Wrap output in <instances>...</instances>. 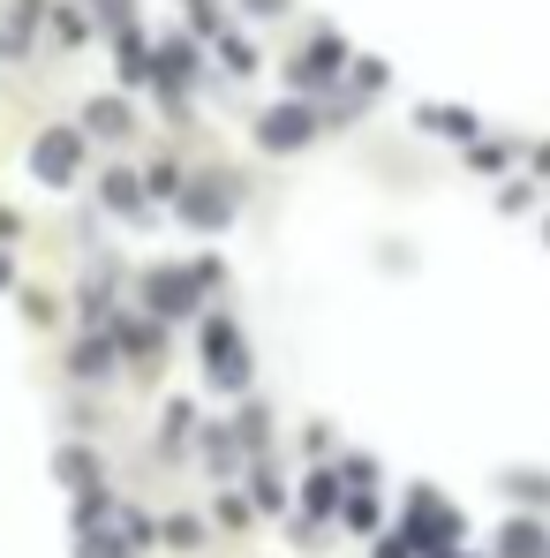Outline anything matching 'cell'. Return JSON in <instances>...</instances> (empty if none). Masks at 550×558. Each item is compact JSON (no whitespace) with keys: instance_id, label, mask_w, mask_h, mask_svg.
Instances as JSON below:
<instances>
[{"instance_id":"obj_19","label":"cell","mask_w":550,"mask_h":558,"mask_svg":"<svg viewBox=\"0 0 550 558\" xmlns=\"http://www.w3.org/2000/svg\"><path fill=\"white\" fill-rule=\"evenodd\" d=\"M69 371H76V377H91V385H98V377H113V340H84Z\"/></svg>"},{"instance_id":"obj_16","label":"cell","mask_w":550,"mask_h":558,"mask_svg":"<svg viewBox=\"0 0 550 558\" xmlns=\"http://www.w3.org/2000/svg\"><path fill=\"white\" fill-rule=\"evenodd\" d=\"M84 121H91L98 136H106V144H113V136H129V129H136V121H129V106H121V98H91V113H84Z\"/></svg>"},{"instance_id":"obj_32","label":"cell","mask_w":550,"mask_h":558,"mask_svg":"<svg viewBox=\"0 0 550 558\" xmlns=\"http://www.w3.org/2000/svg\"><path fill=\"white\" fill-rule=\"evenodd\" d=\"M543 558H550V551H543Z\"/></svg>"},{"instance_id":"obj_28","label":"cell","mask_w":550,"mask_h":558,"mask_svg":"<svg viewBox=\"0 0 550 558\" xmlns=\"http://www.w3.org/2000/svg\"><path fill=\"white\" fill-rule=\"evenodd\" d=\"M98 15H106L113 31H129V0H98Z\"/></svg>"},{"instance_id":"obj_8","label":"cell","mask_w":550,"mask_h":558,"mask_svg":"<svg viewBox=\"0 0 550 558\" xmlns=\"http://www.w3.org/2000/svg\"><path fill=\"white\" fill-rule=\"evenodd\" d=\"M332 513H340V475H332V468H309V475H302V521L325 529Z\"/></svg>"},{"instance_id":"obj_18","label":"cell","mask_w":550,"mask_h":558,"mask_svg":"<svg viewBox=\"0 0 550 558\" xmlns=\"http://www.w3.org/2000/svg\"><path fill=\"white\" fill-rule=\"evenodd\" d=\"M121 84H151V46L136 31H121Z\"/></svg>"},{"instance_id":"obj_12","label":"cell","mask_w":550,"mask_h":558,"mask_svg":"<svg viewBox=\"0 0 550 558\" xmlns=\"http://www.w3.org/2000/svg\"><path fill=\"white\" fill-rule=\"evenodd\" d=\"M242 461H249V446L234 438V423H204V468L211 475H234Z\"/></svg>"},{"instance_id":"obj_10","label":"cell","mask_w":550,"mask_h":558,"mask_svg":"<svg viewBox=\"0 0 550 558\" xmlns=\"http://www.w3.org/2000/svg\"><path fill=\"white\" fill-rule=\"evenodd\" d=\"M498 490H505L521 513H543V506H550V475H543V468H505Z\"/></svg>"},{"instance_id":"obj_31","label":"cell","mask_w":550,"mask_h":558,"mask_svg":"<svg viewBox=\"0 0 550 558\" xmlns=\"http://www.w3.org/2000/svg\"><path fill=\"white\" fill-rule=\"evenodd\" d=\"M0 287H15V265H8V257H0Z\"/></svg>"},{"instance_id":"obj_23","label":"cell","mask_w":550,"mask_h":558,"mask_svg":"<svg viewBox=\"0 0 550 558\" xmlns=\"http://www.w3.org/2000/svg\"><path fill=\"white\" fill-rule=\"evenodd\" d=\"M106 204H113V211H144V182H136V174H113V182H106Z\"/></svg>"},{"instance_id":"obj_15","label":"cell","mask_w":550,"mask_h":558,"mask_svg":"<svg viewBox=\"0 0 550 558\" xmlns=\"http://www.w3.org/2000/svg\"><path fill=\"white\" fill-rule=\"evenodd\" d=\"M340 521H347L355 536H377V521H384V506H377L369 490H340Z\"/></svg>"},{"instance_id":"obj_25","label":"cell","mask_w":550,"mask_h":558,"mask_svg":"<svg viewBox=\"0 0 550 558\" xmlns=\"http://www.w3.org/2000/svg\"><path fill=\"white\" fill-rule=\"evenodd\" d=\"M332 475H340V490H369V483H377V468H369L363 453H347V461L332 468Z\"/></svg>"},{"instance_id":"obj_20","label":"cell","mask_w":550,"mask_h":558,"mask_svg":"<svg viewBox=\"0 0 550 558\" xmlns=\"http://www.w3.org/2000/svg\"><path fill=\"white\" fill-rule=\"evenodd\" d=\"M423 129H430V136H475V121H467L460 106H423Z\"/></svg>"},{"instance_id":"obj_6","label":"cell","mask_w":550,"mask_h":558,"mask_svg":"<svg viewBox=\"0 0 550 558\" xmlns=\"http://www.w3.org/2000/svg\"><path fill=\"white\" fill-rule=\"evenodd\" d=\"M498 558H543L550 551V529L543 513H513V521H498V544H490Z\"/></svg>"},{"instance_id":"obj_21","label":"cell","mask_w":550,"mask_h":558,"mask_svg":"<svg viewBox=\"0 0 550 558\" xmlns=\"http://www.w3.org/2000/svg\"><path fill=\"white\" fill-rule=\"evenodd\" d=\"M76 558H136V551H129L113 529H84V536H76Z\"/></svg>"},{"instance_id":"obj_2","label":"cell","mask_w":550,"mask_h":558,"mask_svg":"<svg viewBox=\"0 0 550 558\" xmlns=\"http://www.w3.org/2000/svg\"><path fill=\"white\" fill-rule=\"evenodd\" d=\"M204 279H219V265H196V272H174V265H159V272H144V310H151V317H188Z\"/></svg>"},{"instance_id":"obj_1","label":"cell","mask_w":550,"mask_h":558,"mask_svg":"<svg viewBox=\"0 0 550 558\" xmlns=\"http://www.w3.org/2000/svg\"><path fill=\"white\" fill-rule=\"evenodd\" d=\"M460 506L453 498H438V490H407V521H400V536H407V551H445V544H460Z\"/></svg>"},{"instance_id":"obj_24","label":"cell","mask_w":550,"mask_h":558,"mask_svg":"<svg viewBox=\"0 0 550 558\" xmlns=\"http://www.w3.org/2000/svg\"><path fill=\"white\" fill-rule=\"evenodd\" d=\"M219 61H227L234 76H257V53H249V38H227V31H219Z\"/></svg>"},{"instance_id":"obj_7","label":"cell","mask_w":550,"mask_h":558,"mask_svg":"<svg viewBox=\"0 0 550 558\" xmlns=\"http://www.w3.org/2000/svg\"><path fill=\"white\" fill-rule=\"evenodd\" d=\"M340 76V38L325 31V38H309V53H302V69H294V92H325Z\"/></svg>"},{"instance_id":"obj_3","label":"cell","mask_w":550,"mask_h":558,"mask_svg":"<svg viewBox=\"0 0 550 558\" xmlns=\"http://www.w3.org/2000/svg\"><path fill=\"white\" fill-rule=\"evenodd\" d=\"M204 363H211V385H219V392H242V385H249V348H242V332H234L227 317L204 325Z\"/></svg>"},{"instance_id":"obj_4","label":"cell","mask_w":550,"mask_h":558,"mask_svg":"<svg viewBox=\"0 0 550 558\" xmlns=\"http://www.w3.org/2000/svg\"><path fill=\"white\" fill-rule=\"evenodd\" d=\"M309 136H317V106H309V98H286V106H272V113L257 121V144H265V151H302Z\"/></svg>"},{"instance_id":"obj_26","label":"cell","mask_w":550,"mask_h":558,"mask_svg":"<svg viewBox=\"0 0 550 558\" xmlns=\"http://www.w3.org/2000/svg\"><path fill=\"white\" fill-rule=\"evenodd\" d=\"M219 521H227V529H249V521H257V506L234 490V498H219Z\"/></svg>"},{"instance_id":"obj_30","label":"cell","mask_w":550,"mask_h":558,"mask_svg":"<svg viewBox=\"0 0 550 558\" xmlns=\"http://www.w3.org/2000/svg\"><path fill=\"white\" fill-rule=\"evenodd\" d=\"M423 558H475V551H460V544H445V551H423Z\"/></svg>"},{"instance_id":"obj_14","label":"cell","mask_w":550,"mask_h":558,"mask_svg":"<svg viewBox=\"0 0 550 558\" xmlns=\"http://www.w3.org/2000/svg\"><path fill=\"white\" fill-rule=\"evenodd\" d=\"M53 475H61L69 490H91L98 483V453L91 446H61V453H53Z\"/></svg>"},{"instance_id":"obj_29","label":"cell","mask_w":550,"mask_h":558,"mask_svg":"<svg viewBox=\"0 0 550 558\" xmlns=\"http://www.w3.org/2000/svg\"><path fill=\"white\" fill-rule=\"evenodd\" d=\"M242 8H249V15H279L286 0H242Z\"/></svg>"},{"instance_id":"obj_5","label":"cell","mask_w":550,"mask_h":558,"mask_svg":"<svg viewBox=\"0 0 550 558\" xmlns=\"http://www.w3.org/2000/svg\"><path fill=\"white\" fill-rule=\"evenodd\" d=\"M76 167H84V136H76V129H46V136H38V144H30V174H38V182H76Z\"/></svg>"},{"instance_id":"obj_22","label":"cell","mask_w":550,"mask_h":558,"mask_svg":"<svg viewBox=\"0 0 550 558\" xmlns=\"http://www.w3.org/2000/svg\"><path fill=\"white\" fill-rule=\"evenodd\" d=\"M234 438H242L249 453H265V438H272V415H265V400H257V408H242V423H234Z\"/></svg>"},{"instance_id":"obj_11","label":"cell","mask_w":550,"mask_h":558,"mask_svg":"<svg viewBox=\"0 0 550 558\" xmlns=\"http://www.w3.org/2000/svg\"><path fill=\"white\" fill-rule=\"evenodd\" d=\"M182 219H188V227H227V219H234V196H227L219 182L188 189V196H182Z\"/></svg>"},{"instance_id":"obj_13","label":"cell","mask_w":550,"mask_h":558,"mask_svg":"<svg viewBox=\"0 0 550 558\" xmlns=\"http://www.w3.org/2000/svg\"><path fill=\"white\" fill-rule=\"evenodd\" d=\"M151 76H159L167 92H182L188 76H196V46H188V38H174V46H159V53H151Z\"/></svg>"},{"instance_id":"obj_9","label":"cell","mask_w":550,"mask_h":558,"mask_svg":"<svg viewBox=\"0 0 550 558\" xmlns=\"http://www.w3.org/2000/svg\"><path fill=\"white\" fill-rule=\"evenodd\" d=\"M242 498L257 506V513H286V483H279V468L265 453H249V483H242Z\"/></svg>"},{"instance_id":"obj_27","label":"cell","mask_w":550,"mask_h":558,"mask_svg":"<svg viewBox=\"0 0 550 558\" xmlns=\"http://www.w3.org/2000/svg\"><path fill=\"white\" fill-rule=\"evenodd\" d=\"M369 558H415V551H407V536H369Z\"/></svg>"},{"instance_id":"obj_17","label":"cell","mask_w":550,"mask_h":558,"mask_svg":"<svg viewBox=\"0 0 550 558\" xmlns=\"http://www.w3.org/2000/svg\"><path fill=\"white\" fill-rule=\"evenodd\" d=\"M159 544H174V551H204V521H196V513H167V521H159Z\"/></svg>"}]
</instances>
